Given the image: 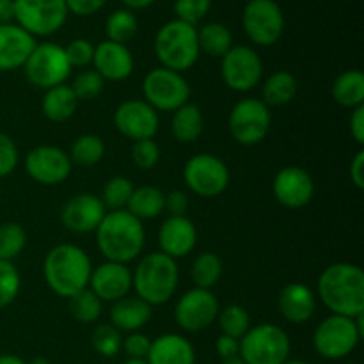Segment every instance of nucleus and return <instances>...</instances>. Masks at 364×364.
Here are the masks:
<instances>
[{
  "label": "nucleus",
  "instance_id": "obj_32",
  "mask_svg": "<svg viewBox=\"0 0 364 364\" xmlns=\"http://www.w3.org/2000/svg\"><path fill=\"white\" fill-rule=\"evenodd\" d=\"M198 43L199 52L206 53L213 59H223L233 46V36L226 25L212 21V23H206L199 28Z\"/></svg>",
  "mask_w": 364,
  "mask_h": 364
},
{
  "label": "nucleus",
  "instance_id": "obj_34",
  "mask_svg": "<svg viewBox=\"0 0 364 364\" xmlns=\"http://www.w3.org/2000/svg\"><path fill=\"white\" fill-rule=\"evenodd\" d=\"M139 31V21L134 11L127 9H116L110 13V16L105 21V34L107 41L119 43V45H127L135 38Z\"/></svg>",
  "mask_w": 364,
  "mask_h": 364
},
{
  "label": "nucleus",
  "instance_id": "obj_37",
  "mask_svg": "<svg viewBox=\"0 0 364 364\" xmlns=\"http://www.w3.org/2000/svg\"><path fill=\"white\" fill-rule=\"evenodd\" d=\"M27 247V231L18 223L0 224V259L13 262Z\"/></svg>",
  "mask_w": 364,
  "mask_h": 364
},
{
  "label": "nucleus",
  "instance_id": "obj_55",
  "mask_svg": "<svg viewBox=\"0 0 364 364\" xmlns=\"http://www.w3.org/2000/svg\"><path fill=\"white\" fill-rule=\"evenodd\" d=\"M0 364H27L16 354H0Z\"/></svg>",
  "mask_w": 364,
  "mask_h": 364
},
{
  "label": "nucleus",
  "instance_id": "obj_17",
  "mask_svg": "<svg viewBox=\"0 0 364 364\" xmlns=\"http://www.w3.org/2000/svg\"><path fill=\"white\" fill-rule=\"evenodd\" d=\"M114 127L130 141L153 139L159 132V112L144 100H127L114 112Z\"/></svg>",
  "mask_w": 364,
  "mask_h": 364
},
{
  "label": "nucleus",
  "instance_id": "obj_41",
  "mask_svg": "<svg viewBox=\"0 0 364 364\" xmlns=\"http://www.w3.org/2000/svg\"><path fill=\"white\" fill-rule=\"evenodd\" d=\"M21 290V276L13 262H2L0 259V309L16 301Z\"/></svg>",
  "mask_w": 364,
  "mask_h": 364
},
{
  "label": "nucleus",
  "instance_id": "obj_42",
  "mask_svg": "<svg viewBox=\"0 0 364 364\" xmlns=\"http://www.w3.org/2000/svg\"><path fill=\"white\" fill-rule=\"evenodd\" d=\"M70 87L73 89L78 102H89V100H95L102 95L105 80L95 70H84L75 77Z\"/></svg>",
  "mask_w": 364,
  "mask_h": 364
},
{
  "label": "nucleus",
  "instance_id": "obj_1",
  "mask_svg": "<svg viewBox=\"0 0 364 364\" xmlns=\"http://www.w3.org/2000/svg\"><path fill=\"white\" fill-rule=\"evenodd\" d=\"M316 295L331 315L354 316L364 313V272L359 265L340 262L326 267L316 281Z\"/></svg>",
  "mask_w": 364,
  "mask_h": 364
},
{
  "label": "nucleus",
  "instance_id": "obj_20",
  "mask_svg": "<svg viewBox=\"0 0 364 364\" xmlns=\"http://www.w3.org/2000/svg\"><path fill=\"white\" fill-rule=\"evenodd\" d=\"M87 288L102 302L119 301L127 297L132 290V270L123 263H102L92 269Z\"/></svg>",
  "mask_w": 364,
  "mask_h": 364
},
{
  "label": "nucleus",
  "instance_id": "obj_6",
  "mask_svg": "<svg viewBox=\"0 0 364 364\" xmlns=\"http://www.w3.org/2000/svg\"><path fill=\"white\" fill-rule=\"evenodd\" d=\"M364 338V313L354 316L329 315L313 333V348L329 361H341L358 348Z\"/></svg>",
  "mask_w": 364,
  "mask_h": 364
},
{
  "label": "nucleus",
  "instance_id": "obj_21",
  "mask_svg": "<svg viewBox=\"0 0 364 364\" xmlns=\"http://www.w3.org/2000/svg\"><path fill=\"white\" fill-rule=\"evenodd\" d=\"M198 244V230L187 215H169L159 230L160 252L173 259L185 258Z\"/></svg>",
  "mask_w": 364,
  "mask_h": 364
},
{
  "label": "nucleus",
  "instance_id": "obj_36",
  "mask_svg": "<svg viewBox=\"0 0 364 364\" xmlns=\"http://www.w3.org/2000/svg\"><path fill=\"white\" fill-rule=\"evenodd\" d=\"M217 323H219L220 334L240 340L251 329V316L244 306L230 304L220 309L217 315Z\"/></svg>",
  "mask_w": 364,
  "mask_h": 364
},
{
  "label": "nucleus",
  "instance_id": "obj_25",
  "mask_svg": "<svg viewBox=\"0 0 364 364\" xmlns=\"http://www.w3.org/2000/svg\"><path fill=\"white\" fill-rule=\"evenodd\" d=\"M146 361L148 364H196V348L181 334H160L151 340Z\"/></svg>",
  "mask_w": 364,
  "mask_h": 364
},
{
  "label": "nucleus",
  "instance_id": "obj_35",
  "mask_svg": "<svg viewBox=\"0 0 364 364\" xmlns=\"http://www.w3.org/2000/svg\"><path fill=\"white\" fill-rule=\"evenodd\" d=\"M220 276H223V259H220L219 255H215V252H201V255L194 259V263H192L191 277L192 281H194L196 288L212 290V288L219 283Z\"/></svg>",
  "mask_w": 364,
  "mask_h": 364
},
{
  "label": "nucleus",
  "instance_id": "obj_26",
  "mask_svg": "<svg viewBox=\"0 0 364 364\" xmlns=\"http://www.w3.org/2000/svg\"><path fill=\"white\" fill-rule=\"evenodd\" d=\"M153 316V308L139 299L137 295H127L119 301L112 302V308L109 311L110 326L116 327L119 333H137L144 329Z\"/></svg>",
  "mask_w": 364,
  "mask_h": 364
},
{
  "label": "nucleus",
  "instance_id": "obj_22",
  "mask_svg": "<svg viewBox=\"0 0 364 364\" xmlns=\"http://www.w3.org/2000/svg\"><path fill=\"white\" fill-rule=\"evenodd\" d=\"M92 70L109 82L127 80L134 73V55L127 45L112 41H102L95 46L92 55Z\"/></svg>",
  "mask_w": 364,
  "mask_h": 364
},
{
  "label": "nucleus",
  "instance_id": "obj_33",
  "mask_svg": "<svg viewBox=\"0 0 364 364\" xmlns=\"http://www.w3.org/2000/svg\"><path fill=\"white\" fill-rule=\"evenodd\" d=\"M71 164H77L80 167H92L102 162L105 156V142L100 135L84 134L77 137L70 149Z\"/></svg>",
  "mask_w": 364,
  "mask_h": 364
},
{
  "label": "nucleus",
  "instance_id": "obj_10",
  "mask_svg": "<svg viewBox=\"0 0 364 364\" xmlns=\"http://www.w3.org/2000/svg\"><path fill=\"white\" fill-rule=\"evenodd\" d=\"M13 4L16 25L34 38L55 34L70 14L66 0H13Z\"/></svg>",
  "mask_w": 364,
  "mask_h": 364
},
{
  "label": "nucleus",
  "instance_id": "obj_46",
  "mask_svg": "<svg viewBox=\"0 0 364 364\" xmlns=\"http://www.w3.org/2000/svg\"><path fill=\"white\" fill-rule=\"evenodd\" d=\"M20 153L16 144L7 134L0 132V178H6L16 169Z\"/></svg>",
  "mask_w": 364,
  "mask_h": 364
},
{
  "label": "nucleus",
  "instance_id": "obj_50",
  "mask_svg": "<svg viewBox=\"0 0 364 364\" xmlns=\"http://www.w3.org/2000/svg\"><path fill=\"white\" fill-rule=\"evenodd\" d=\"M166 210L169 215H185L188 210V196L181 191H173L166 196Z\"/></svg>",
  "mask_w": 364,
  "mask_h": 364
},
{
  "label": "nucleus",
  "instance_id": "obj_43",
  "mask_svg": "<svg viewBox=\"0 0 364 364\" xmlns=\"http://www.w3.org/2000/svg\"><path fill=\"white\" fill-rule=\"evenodd\" d=\"M210 7H212V0H174L176 20L194 25V27L208 14Z\"/></svg>",
  "mask_w": 364,
  "mask_h": 364
},
{
  "label": "nucleus",
  "instance_id": "obj_28",
  "mask_svg": "<svg viewBox=\"0 0 364 364\" xmlns=\"http://www.w3.org/2000/svg\"><path fill=\"white\" fill-rule=\"evenodd\" d=\"M77 96H75L73 89L66 84H60L45 91L41 102L43 114L52 123H64L70 117H73V114L77 112Z\"/></svg>",
  "mask_w": 364,
  "mask_h": 364
},
{
  "label": "nucleus",
  "instance_id": "obj_3",
  "mask_svg": "<svg viewBox=\"0 0 364 364\" xmlns=\"http://www.w3.org/2000/svg\"><path fill=\"white\" fill-rule=\"evenodd\" d=\"M92 262L87 252L75 244H59L50 249L43 262L45 283L57 297L70 299L85 290L91 279Z\"/></svg>",
  "mask_w": 364,
  "mask_h": 364
},
{
  "label": "nucleus",
  "instance_id": "obj_12",
  "mask_svg": "<svg viewBox=\"0 0 364 364\" xmlns=\"http://www.w3.org/2000/svg\"><path fill=\"white\" fill-rule=\"evenodd\" d=\"M244 32L255 45L272 46L284 32V14L276 0H249L242 13Z\"/></svg>",
  "mask_w": 364,
  "mask_h": 364
},
{
  "label": "nucleus",
  "instance_id": "obj_40",
  "mask_svg": "<svg viewBox=\"0 0 364 364\" xmlns=\"http://www.w3.org/2000/svg\"><path fill=\"white\" fill-rule=\"evenodd\" d=\"M91 345L102 358H116L123 347V333L110 323H100L92 331Z\"/></svg>",
  "mask_w": 364,
  "mask_h": 364
},
{
  "label": "nucleus",
  "instance_id": "obj_52",
  "mask_svg": "<svg viewBox=\"0 0 364 364\" xmlns=\"http://www.w3.org/2000/svg\"><path fill=\"white\" fill-rule=\"evenodd\" d=\"M348 174H350L352 183L355 185L358 191H364V149L361 148L354 155V159L350 160V169H348Z\"/></svg>",
  "mask_w": 364,
  "mask_h": 364
},
{
  "label": "nucleus",
  "instance_id": "obj_19",
  "mask_svg": "<svg viewBox=\"0 0 364 364\" xmlns=\"http://www.w3.org/2000/svg\"><path fill=\"white\" fill-rule=\"evenodd\" d=\"M105 213L107 208L98 196L82 192L64 203L60 210V223L71 233H95Z\"/></svg>",
  "mask_w": 364,
  "mask_h": 364
},
{
  "label": "nucleus",
  "instance_id": "obj_31",
  "mask_svg": "<svg viewBox=\"0 0 364 364\" xmlns=\"http://www.w3.org/2000/svg\"><path fill=\"white\" fill-rule=\"evenodd\" d=\"M297 78L290 73V71H276V73L270 75L265 82H263L262 95L267 107H281L290 103L291 100L297 95Z\"/></svg>",
  "mask_w": 364,
  "mask_h": 364
},
{
  "label": "nucleus",
  "instance_id": "obj_23",
  "mask_svg": "<svg viewBox=\"0 0 364 364\" xmlns=\"http://www.w3.org/2000/svg\"><path fill=\"white\" fill-rule=\"evenodd\" d=\"M36 38L16 23L0 25V71L23 68L36 48Z\"/></svg>",
  "mask_w": 364,
  "mask_h": 364
},
{
  "label": "nucleus",
  "instance_id": "obj_38",
  "mask_svg": "<svg viewBox=\"0 0 364 364\" xmlns=\"http://www.w3.org/2000/svg\"><path fill=\"white\" fill-rule=\"evenodd\" d=\"M70 302V313L77 322L80 323H95L102 316L103 302L92 294L89 288L78 291L73 297L68 299Z\"/></svg>",
  "mask_w": 364,
  "mask_h": 364
},
{
  "label": "nucleus",
  "instance_id": "obj_5",
  "mask_svg": "<svg viewBox=\"0 0 364 364\" xmlns=\"http://www.w3.org/2000/svg\"><path fill=\"white\" fill-rule=\"evenodd\" d=\"M155 55L162 68L183 71L191 70L199 59L198 28L185 21L173 20L164 23L155 36Z\"/></svg>",
  "mask_w": 364,
  "mask_h": 364
},
{
  "label": "nucleus",
  "instance_id": "obj_13",
  "mask_svg": "<svg viewBox=\"0 0 364 364\" xmlns=\"http://www.w3.org/2000/svg\"><path fill=\"white\" fill-rule=\"evenodd\" d=\"M183 180L199 198H217L230 185V169L219 156L199 153L185 164Z\"/></svg>",
  "mask_w": 364,
  "mask_h": 364
},
{
  "label": "nucleus",
  "instance_id": "obj_48",
  "mask_svg": "<svg viewBox=\"0 0 364 364\" xmlns=\"http://www.w3.org/2000/svg\"><path fill=\"white\" fill-rule=\"evenodd\" d=\"M107 2L109 0H66V6L68 11L77 14V16H91V14L103 9Z\"/></svg>",
  "mask_w": 364,
  "mask_h": 364
},
{
  "label": "nucleus",
  "instance_id": "obj_15",
  "mask_svg": "<svg viewBox=\"0 0 364 364\" xmlns=\"http://www.w3.org/2000/svg\"><path fill=\"white\" fill-rule=\"evenodd\" d=\"M220 311L219 301L212 290L191 288L178 299L174 306V320L187 333H201L217 320Z\"/></svg>",
  "mask_w": 364,
  "mask_h": 364
},
{
  "label": "nucleus",
  "instance_id": "obj_24",
  "mask_svg": "<svg viewBox=\"0 0 364 364\" xmlns=\"http://www.w3.org/2000/svg\"><path fill=\"white\" fill-rule=\"evenodd\" d=\"M277 308L287 322L301 326L309 322L316 311V295L308 284L290 283L279 291Z\"/></svg>",
  "mask_w": 364,
  "mask_h": 364
},
{
  "label": "nucleus",
  "instance_id": "obj_8",
  "mask_svg": "<svg viewBox=\"0 0 364 364\" xmlns=\"http://www.w3.org/2000/svg\"><path fill=\"white\" fill-rule=\"evenodd\" d=\"M142 96L156 112H174L191 98V85L183 73L167 70V68H153L142 80Z\"/></svg>",
  "mask_w": 364,
  "mask_h": 364
},
{
  "label": "nucleus",
  "instance_id": "obj_54",
  "mask_svg": "<svg viewBox=\"0 0 364 364\" xmlns=\"http://www.w3.org/2000/svg\"><path fill=\"white\" fill-rule=\"evenodd\" d=\"M121 2L124 4L127 9L141 11V9H146V7H149L151 4H155L156 0H121Z\"/></svg>",
  "mask_w": 364,
  "mask_h": 364
},
{
  "label": "nucleus",
  "instance_id": "obj_45",
  "mask_svg": "<svg viewBox=\"0 0 364 364\" xmlns=\"http://www.w3.org/2000/svg\"><path fill=\"white\" fill-rule=\"evenodd\" d=\"M68 57V63L71 68H85L92 64V55H95V45L89 39L78 38L68 43L64 48Z\"/></svg>",
  "mask_w": 364,
  "mask_h": 364
},
{
  "label": "nucleus",
  "instance_id": "obj_11",
  "mask_svg": "<svg viewBox=\"0 0 364 364\" xmlns=\"http://www.w3.org/2000/svg\"><path fill=\"white\" fill-rule=\"evenodd\" d=\"M272 127L270 109L259 98H244L237 102L228 117L230 134L238 144L256 146L269 135Z\"/></svg>",
  "mask_w": 364,
  "mask_h": 364
},
{
  "label": "nucleus",
  "instance_id": "obj_18",
  "mask_svg": "<svg viewBox=\"0 0 364 364\" xmlns=\"http://www.w3.org/2000/svg\"><path fill=\"white\" fill-rule=\"evenodd\" d=\"M272 194L281 206L290 210L304 208L315 196L311 174L299 166H287L274 176Z\"/></svg>",
  "mask_w": 364,
  "mask_h": 364
},
{
  "label": "nucleus",
  "instance_id": "obj_7",
  "mask_svg": "<svg viewBox=\"0 0 364 364\" xmlns=\"http://www.w3.org/2000/svg\"><path fill=\"white\" fill-rule=\"evenodd\" d=\"M291 341L276 323H258L240 338L238 358L245 364H283L290 359Z\"/></svg>",
  "mask_w": 364,
  "mask_h": 364
},
{
  "label": "nucleus",
  "instance_id": "obj_51",
  "mask_svg": "<svg viewBox=\"0 0 364 364\" xmlns=\"http://www.w3.org/2000/svg\"><path fill=\"white\" fill-rule=\"evenodd\" d=\"M348 127H350V135L359 146L364 144V105L352 109L350 119H348Z\"/></svg>",
  "mask_w": 364,
  "mask_h": 364
},
{
  "label": "nucleus",
  "instance_id": "obj_9",
  "mask_svg": "<svg viewBox=\"0 0 364 364\" xmlns=\"http://www.w3.org/2000/svg\"><path fill=\"white\" fill-rule=\"evenodd\" d=\"M73 68L68 63L64 46L57 43H41L36 45L32 53L28 55L27 63L23 64V71L27 80L38 89L57 87L66 84L68 77L71 75Z\"/></svg>",
  "mask_w": 364,
  "mask_h": 364
},
{
  "label": "nucleus",
  "instance_id": "obj_16",
  "mask_svg": "<svg viewBox=\"0 0 364 364\" xmlns=\"http://www.w3.org/2000/svg\"><path fill=\"white\" fill-rule=\"evenodd\" d=\"M70 155L57 146H38L25 156V171L39 185H60L71 174Z\"/></svg>",
  "mask_w": 364,
  "mask_h": 364
},
{
  "label": "nucleus",
  "instance_id": "obj_29",
  "mask_svg": "<svg viewBox=\"0 0 364 364\" xmlns=\"http://www.w3.org/2000/svg\"><path fill=\"white\" fill-rule=\"evenodd\" d=\"M334 102L345 109L364 105V75L359 70H347L336 77L331 87Z\"/></svg>",
  "mask_w": 364,
  "mask_h": 364
},
{
  "label": "nucleus",
  "instance_id": "obj_58",
  "mask_svg": "<svg viewBox=\"0 0 364 364\" xmlns=\"http://www.w3.org/2000/svg\"><path fill=\"white\" fill-rule=\"evenodd\" d=\"M220 364H245V363L242 361L240 358H233V359H226V361H223Z\"/></svg>",
  "mask_w": 364,
  "mask_h": 364
},
{
  "label": "nucleus",
  "instance_id": "obj_60",
  "mask_svg": "<svg viewBox=\"0 0 364 364\" xmlns=\"http://www.w3.org/2000/svg\"><path fill=\"white\" fill-rule=\"evenodd\" d=\"M345 364H359V363H345Z\"/></svg>",
  "mask_w": 364,
  "mask_h": 364
},
{
  "label": "nucleus",
  "instance_id": "obj_56",
  "mask_svg": "<svg viewBox=\"0 0 364 364\" xmlns=\"http://www.w3.org/2000/svg\"><path fill=\"white\" fill-rule=\"evenodd\" d=\"M27 364H52V363H50L46 358H43V355H38V358L31 359Z\"/></svg>",
  "mask_w": 364,
  "mask_h": 364
},
{
  "label": "nucleus",
  "instance_id": "obj_27",
  "mask_svg": "<svg viewBox=\"0 0 364 364\" xmlns=\"http://www.w3.org/2000/svg\"><path fill=\"white\" fill-rule=\"evenodd\" d=\"M205 130V116L201 109L194 103H185L173 112L171 119V134L181 144H191L198 141Z\"/></svg>",
  "mask_w": 364,
  "mask_h": 364
},
{
  "label": "nucleus",
  "instance_id": "obj_61",
  "mask_svg": "<svg viewBox=\"0 0 364 364\" xmlns=\"http://www.w3.org/2000/svg\"><path fill=\"white\" fill-rule=\"evenodd\" d=\"M0 192H2V188H0Z\"/></svg>",
  "mask_w": 364,
  "mask_h": 364
},
{
  "label": "nucleus",
  "instance_id": "obj_4",
  "mask_svg": "<svg viewBox=\"0 0 364 364\" xmlns=\"http://www.w3.org/2000/svg\"><path fill=\"white\" fill-rule=\"evenodd\" d=\"M180 283L176 259L155 251L142 256L132 270V288L135 295L149 306H162L174 297Z\"/></svg>",
  "mask_w": 364,
  "mask_h": 364
},
{
  "label": "nucleus",
  "instance_id": "obj_47",
  "mask_svg": "<svg viewBox=\"0 0 364 364\" xmlns=\"http://www.w3.org/2000/svg\"><path fill=\"white\" fill-rule=\"evenodd\" d=\"M149 347H151V340H149L148 334L137 331V333H128L123 338L121 350H124L128 359H146L148 358Z\"/></svg>",
  "mask_w": 364,
  "mask_h": 364
},
{
  "label": "nucleus",
  "instance_id": "obj_57",
  "mask_svg": "<svg viewBox=\"0 0 364 364\" xmlns=\"http://www.w3.org/2000/svg\"><path fill=\"white\" fill-rule=\"evenodd\" d=\"M123 364H148L146 359H127Z\"/></svg>",
  "mask_w": 364,
  "mask_h": 364
},
{
  "label": "nucleus",
  "instance_id": "obj_14",
  "mask_svg": "<svg viewBox=\"0 0 364 364\" xmlns=\"http://www.w3.org/2000/svg\"><path fill=\"white\" fill-rule=\"evenodd\" d=\"M220 75L231 91L247 92L262 82L263 60L251 46H231L230 52L220 60Z\"/></svg>",
  "mask_w": 364,
  "mask_h": 364
},
{
  "label": "nucleus",
  "instance_id": "obj_59",
  "mask_svg": "<svg viewBox=\"0 0 364 364\" xmlns=\"http://www.w3.org/2000/svg\"><path fill=\"white\" fill-rule=\"evenodd\" d=\"M283 364H309L308 361H302V359H287Z\"/></svg>",
  "mask_w": 364,
  "mask_h": 364
},
{
  "label": "nucleus",
  "instance_id": "obj_39",
  "mask_svg": "<svg viewBox=\"0 0 364 364\" xmlns=\"http://www.w3.org/2000/svg\"><path fill=\"white\" fill-rule=\"evenodd\" d=\"M135 187L132 183L130 178L127 176H114L103 185L102 191V201L109 212L114 210H127L128 201H130L132 194H134Z\"/></svg>",
  "mask_w": 364,
  "mask_h": 364
},
{
  "label": "nucleus",
  "instance_id": "obj_2",
  "mask_svg": "<svg viewBox=\"0 0 364 364\" xmlns=\"http://www.w3.org/2000/svg\"><path fill=\"white\" fill-rule=\"evenodd\" d=\"M95 233L96 245L105 262L128 265L141 256L146 244L144 224L128 210L107 212Z\"/></svg>",
  "mask_w": 364,
  "mask_h": 364
},
{
  "label": "nucleus",
  "instance_id": "obj_49",
  "mask_svg": "<svg viewBox=\"0 0 364 364\" xmlns=\"http://www.w3.org/2000/svg\"><path fill=\"white\" fill-rule=\"evenodd\" d=\"M215 352L223 361L238 358V352H240V340L226 336V334H220L215 340Z\"/></svg>",
  "mask_w": 364,
  "mask_h": 364
},
{
  "label": "nucleus",
  "instance_id": "obj_44",
  "mask_svg": "<svg viewBox=\"0 0 364 364\" xmlns=\"http://www.w3.org/2000/svg\"><path fill=\"white\" fill-rule=\"evenodd\" d=\"M132 160L142 171H149L160 162V148L153 139H142L132 144Z\"/></svg>",
  "mask_w": 364,
  "mask_h": 364
},
{
  "label": "nucleus",
  "instance_id": "obj_30",
  "mask_svg": "<svg viewBox=\"0 0 364 364\" xmlns=\"http://www.w3.org/2000/svg\"><path fill=\"white\" fill-rule=\"evenodd\" d=\"M127 210L139 220L156 219L166 210V194L160 188L149 185L137 187L128 201Z\"/></svg>",
  "mask_w": 364,
  "mask_h": 364
},
{
  "label": "nucleus",
  "instance_id": "obj_53",
  "mask_svg": "<svg viewBox=\"0 0 364 364\" xmlns=\"http://www.w3.org/2000/svg\"><path fill=\"white\" fill-rule=\"evenodd\" d=\"M14 4L13 0H0V25L13 23Z\"/></svg>",
  "mask_w": 364,
  "mask_h": 364
}]
</instances>
